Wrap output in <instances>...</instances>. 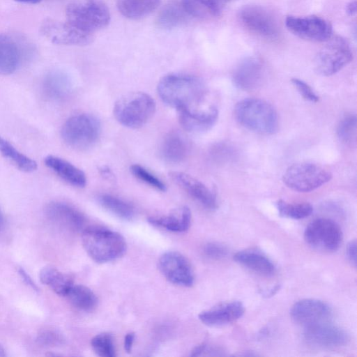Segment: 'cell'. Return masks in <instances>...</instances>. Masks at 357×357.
I'll return each mask as SVG.
<instances>
[{"mask_svg":"<svg viewBox=\"0 0 357 357\" xmlns=\"http://www.w3.org/2000/svg\"><path fill=\"white\" fill-rule=\"evenodd\" d=\"M6 351L0 343V356H6Z\"/></svg>","mask_w":357,"mask_h":357,"instance_id":"cell-47","label":"cell"},{"mask_svg":"<svg viewBox=\"0 0 357 357\" xmlns=\"http://www.w3.org/2000/svg\"><path fill=\"white\" fill-rule=\"evenodd\" d=\"M41 34L54 44L66 45H84L90 43L91 33L82 31L68 22L45 19L41 24Z\"/></svg>","mask_w":357,"mask_h":357,"instance_id":"cell-10","label":"cell"},{"mask_svg":"<svg viewBox=\"0 0 357 357\" xmlns=\"http://www.w3.org/2000/svg\"><path fill=\"white\" fill-rule=\"evenodd\" d=\"M191 211L187 206L175 209L166 215L152 216L148 218L150 224L174 232L186 231L191 224Z\"/></svg>","mask_w":357,"mask_h":357,"instance_id":"cell-21","label":"cell"},{"mask_svg":"<svg viewBox=\"0 0 357 357\" xmlns=\"http://www.w3.org/2000/svg\"><path fill=\"white\" fill-rule=\"evenodd\" d=\"M328 41L319 52L314 61L316 70L324 76L337 73L353 58L351 47L347 40L335 37L331 38Z\"/></svg>","mask_w":357,"mask_h":357,"instance_id":"cell-8","label":"cell"},{"mask_svg":"<svg viewBox=\"0 0 357 357\" xmlns=\"http://www.w3.org/2000/svg\"><path fill=\"white\" fill-rule=\"evenodd\" d=\"M45 213L52 222L68 231L82 232L85 229L84 215L66 203L52 202L46 206Z\"/></svg>","mask_w":357,"mask_h":357,"instance_id":"cell-16","label":"cell"},{"mask_svg":"<svg viewBox=\"0 0 357 357\" xmlns=\"http://www.w3.org/2000/svg\"><path fill=\"white\" fill-rule=\"evenodd\" d=\"M190 19L181 1H174L165 5L157 17L158 25L162 29H173Z\"/></svg>","mask_w":357,"mask_h":357,"instance_id":"cell-27","label":"cell"},{"mask_svg":"<svg viewBox=\"0 0 357 357\" xmlns=\"http://www.w3.org/2000/svg\"><path fill=\"white\" fill-rule=\"evenodd\" d=\"M331 178V173L320 165L299 162L293 164L285 170L282 181L293 190L307 192L319 188Z\"/></svg>","mask_w":357,"mask_h":357,"instance_id":"cell-7","label":"cell"},{"mask_svg":"<svg viewBox=\"0 0 357 357\" xmlns=\"http://www.w3.org/2000/svg\"><path fill=\"white\" fill-rule=\"evenodd\" d=\"M66 15L68 22L91 33L110 21L109 10L102 0H73L67 6Z\"/></svg>","mask_w":357,"mask_h":357,"instance_id":"cell-5","label":"cell"},{"mask_svg":"<svg viewBox=\"0 0 357 357\" xmlns=\"http://www.w3.org/2000/svg\"><path fill=\"white\" fill-rule=\"evenodd\" d=\"M291 82L305 100L313 102H316L319 100V97L312 88L303 80L294 78L291 79Z\"/></svg>","mask_w":357,"mask_h":357,"instance_id":"cell-39","label":"cell"},{"mask_svg":"<svg viewBox=\"0 0 357 357\" xmlns=\"http://www.w3.org/2000/svg\"><path fill=\"white\" fill-rule=\"evenodd\" d=\"M158 268L172 283L190 287L194 283V273L189 261L182 254L169 251L162 254L158 260Z\"/></svg>","mask_w":357,"mask_h":357,"instance_id":"cell-13","label":"cell"},{"mask_svg":"<svg viewBox=\"0 0 357 357\" xmlns=\"http://www.w3.org/2000/svg\"><path fill=\"white\" fill-rule=\"evenodd\" d=\"M130 171L136 178L152 188L160 191L166 190L165 184L143 167L139 165H133L130 167Z\"/></svg>","mask_w":357,"mask_h":357,"instance_id":"cell-36","label":"cell"},{"mask_svg":"<svg viewBox=\"0 0 357 357\" xmlns=\"http://www.w3.org/2000/svg\"><path fill=\"white\" fill-rule=\"evenodd\" d=\"M245 312L242 303H224L202 312L199 320L206 326L217 327L232 323L241 318Z\"/></svg>","mask_w":357,"mask_h":357,"instance_id":"cell-18","label":"cell"},{"mask_svg":"<svg viewBox=\"0 0 357 357\" xmlns=\"http://www.w3.org/2000/svg\"><path fill=\"white\" fill-rule=\"evenodd\" d=\"M357 119L354 114L344 116L340 121L337 134L340 140L344 143L351 144L356 141Z\"/></svg>","mask_w":357,"mask_h":357,"instance_id":"cell-35","label":"cell"},{"mask_svg":"<svg viewBox=\"0 0 357 357\" xmlns=\"http://www.w3.org/2000/svg\"><path fill=\"white\" fill-rule=\"evenodd\" d=\"M161 100L178 112L201 118H214L218 109L214 98L204 82L188 75L169 74L158 82Z\"/></svg>","mask_w":357,"mask_h":357,"instance_id":"cell-1","label":"cell"},{"mask_svg":"<svg viewBox=\"0 0 357 357\" xmlns=\"http://www.w3.org/2000/svg\"><path fill=\"white\" fill-rule=\"evenodd\" d=\"M347 10L349 15H354L356 12V2L355 1L350 2L347 6Z\"/></svg>","mask_w":357,"mask_h":357,"instance_id":"cell-44","label":"cell"},{"mask_svg":"<svg viewBox=\"0 0 357 357\" xmlns=\"http://www.w3.org/2000/svg\"><path fill=\"white\" fill-rule=\"evenodd\" d=\"M243 26L251 32L266 38H274L279 33V27L275 17L259 6H245L238 14Z\"/></svg>","mask_w":357,"mask_h":357,"instance_id":"cell-12","label":"cell"},{"mask_svg":"<svg viewBox=\"0 0 357 357\" xmlns=\"http://www.w3.org/2000/svg\"><path fill=\"white\" fill-rule=\"evenodd\" d=\"M343 238L339 225L328 218H318L312 221L304 231L305 242L314 248L335 251L337 250Z\"/></svg>","mask_w":357,"mask_h":357,"instance_id":"cell-9","label":"cell"},{"mask_svg":"<svg viewBox=\"0 0 357 357\" xmlns=\"http://www.w3.org/2000/svg\"><path fill=\"white\" fill-rule=\"evenodd\" d=\"M70 89L71 82L69 77L61 71H52L48 73L43 84L45 96L54 100L66 97Z\"/></svg>","mask_w":357,"mask_h":357,"instance_id":"cell-25","label":"cell"},{"mask_svg":"<svg viewBox=\"0 0 357 357\" xmlns=\"http://www.w3.org/2000/svg\"><path fill=\"white\" fill-rule=\"evenodd\" d=\"M14 1L20 2V3L36 4V3L40 2L42 0H14Z\"/></svg>","mask_w":357,"mask_h":357,"instance_id":"cell-45","label":"cell"},{"mask_svg":"<svg viewBox=\"0 0 357 357\" xmlns=\"http://www.w3.org/2000/svg\"><path fill=\"white\" fill-rule=\"evenodd\" d=\"M83 246L97 263H106L121 257L126 250L125 238L119 233L100 227H89L82 231Z\"/></svg>","mask_w":357,"mask_h":357,"instance_id":"cell-2","label":"cell"},{"mask_svg":"<svg viewBox=\"0 0 357 357\" xmlns=\"http://www.w3.org/2000/svg\"><path fill=\"white\" fill-rule=\"evenodd\" d=\"M235 117L245 128L261 134L271 135L278 128V114L268 102L259 98H247L238 102Z\"/></svg>","mask_w":357,"mask_h":357,"instance_id":"cell-3","label":"cell"},{"mask_svg":"<svg viewBox=\"0 0 357 357\" xmlns=\"http://www.w3.org/2000/svg\"><path fill=\"white\" fill-rule=\"evenodd\" d=\"M169 176L175 183L182 188L204 207L211 210L217 208L215 195L199 180L179 172H170Z\"/></svg>","mask_w":357,"mask_h":357,"instance_id":"cell-17","label":"cell"},{"mask_svg":"<svg viewBox=\"0 0 357 357\" xmlns=\"http://www.w3.org/2000/svg\"><path fill=\"white\" fill-rule=\"evenodd\" d=\"M44 162L49 169L71 185L79 188L86 185L85 174L68 161L50 155L45 158Z\"/></svg>","mask_w":357,"mask_h":357,"instance_id":"cell-20","label":"cell"},{"mask_svg":"<svg viewBox=\"0 0 357 357\" xmlns=\"http://www.w3.org/2000/svg\"><path fill=\"white\" fill-rule=\"evenodd\" d=\"M91 344L94 352L101 357H114L116 356L112 336L106 333H100L91 341Z\"/></svg>","mask_w":357,"mask_h":357,"instance_id":"cell-34","label":"cell"},{"mask_svg":"<svg viewBox=\"0 0 357 357\" xmlns=\"http://www.w3.org/2000/svg\"><path fill=\"white\" fill-rule=\"evenodd\" d=\"M263 75V65L257 57H249L243 61L233 74L235 86L242 90L255 89L261 82Z\"/></svg>","mask_w":357,"mask_h":357,"instance_id":"cell-19","label":"cell"},{"mask_svg":"<svg viewBox=\"0 0 357 357\" xmlns=\"http://www.w3.org/2000/svg\"><path fill=\"white\" fill-rule=\"evenodd\" d=\"M66 296L74 307L85 312L93 310L98 303L97 297L92 290L81 284H73Z\"/></svg>","mask_w":357,"mask_h":357,"instance_id":"cell-30","label":"cell"},{"mask_svg":"<svg viewBox=\"0 0 357 357\" xmlns=\"http://www.w3.org/2000/svg\"><path fill=\"white\" fill-rule=\"evenodd\" d=\"M347 257L349 262L354 266L356 265V242L351 241L347 247Z\"/></svg>","mask_w":357,"mask_h":357,"instance_id":"cell-40","label":"cell"},{"mask_svg":"<svg viewBox=\"0 0 357 357\" xmlns=\"http://www.w3.org/2000/svg\"><path fill=\"white\" fill-rule=\"evenodd\" d=\"M18 273L22 278V279L24 280V282L31 287L33 289L38 291V288L36 286V284L34 283V282L32 280L31 278L29 276V275L22 268H20L18 269Z\"/></svg>","mask_w":357,"mask_h":357,"instance_id":"cell-42","label":"cell"},{"mask_svg":"<svg viewBox=\"0 0 357 357\" xmlns=\"http://www.w3.org/2000/svg\"><path fill=\"white\" fill-rule=\"evenodd\" d=\"M21 54L15 40L0 33V75L13 73L20 64Z\"/></svg>","mask_w":357,"mask_h":357,"instance_id":"cell-24","label":"cell"},{"mask_svg":"<svg viewBox=\"0 0 357 357\" xmlns=\"http://www.w3.org/2000/svg\"><path fill=\"white\" fill-rule=\"evenodd\" d=\"M189 144L185 137L178 131L168 133L160 146V155L167 162L178 163L188 154Z\"/></svg>","mask_w":357,"mask_h":357,"instance_id":"cell-22","label":"cell"},{"mask_svg":"<svg viewBox=\"0 0 357 357\" xmlns=\"http://www.w3.org/2000/svg\"><path fill=\"white\" fill-rule=\"evenodd\" d=\"M215 13L219 15L221 10L231 0H206Z\"/></svg>","mask_w":357,"mask_h":357,"instance_id":"cell-41","label":"cell"},{"mask_svg":"<svg viewBox=\"0 0 357 357\" xmlns=\"http://www.w3.org/2000/svg\"><path fill=\"white\" fill-rule=\"evenodd\" d=\"M5 225V220L3 213L0 211V232L3 229Z\"/></svg>","mask_w":357,"mask_h":357,"instance_id":"cell-46","label":"cell"},{"mask_svg":"<svg viewBox=\"0 0 357 357\" xmlns=\"http://www.w3.org/2000/svg\"><path fill=\"white\" fill-rule=\"evenodd\" d=\"M205 255L213 259H221L225 257L228 254L227 248L216 242L208 243L204 248Z\"/></svg>","mask_w":357,"mask_h":357,"instance_id":"cell-38","label":"cell"},{"mask_svg":"<svg viewBox=\"0 0 357 357\" xmlns=\"http://www.w3.org/2000/svg\"><path fill=\"white\" fill-rule=\"evenodd\" d=\"M155 111L154 100L147 93L133 92L119 98L114 106V115L123 126L138 128L145 125Z\"/></svg>","mask_w":357,"mask_h":357,"instance_id":"cell-4","label":"cell"},{"mask_svg":"<svg viewBox=\"0 0 357 357\" xmlns=\"http://www.w3.org/2000/svg\"><path fill=\"white\" fill-rule=\"evenodd\" d=\"M287 29L295 36L313 42H325L332 37V26L326 20L315 15L288 16Z\"/></svg>","mask_w":357,"mask_h":357,"instance_id":"cell-11","label":"cell"},{"mask_svg":"<svg viewBox=\"0 0 357 357\" xmlns=\"http://www.w3.org/2000/svg\"><path fill=\"white\" fill-rule=\"evenodd\" d=\"M160 3L161 0H117L116 6L124 17L137 20L153 13Z\"/></svg>","mask_w":357,"mask_h":357,"instance_id":"cell-26","label":"cell"},{"mask_svg":"<svg viewBox=\"0 0 357 357\" xmlns=\"http://www.w3.org/2000/svg\"><path fill=\"white\" fill-rule=\"evenodd\" d=\"M290 313L293 320L305 328L328 322L332 316L328 305L313 298L297 301L291 307Z\"/></svg>","mask_w":357,"mask_h":357,"instance_id":"cell-14","label":"cell"},{"mask_svg":"<svg viewBox=\"0 0 357 357\" xmlns=\"http://www.w3.org/2000/svg\"><path fill=\"white\" fill-rule=\"evenodd\" d=\"M190 18L206 19L218 16L206 0H181Z\"/></svg>","mask_w":357,"mask_h":357,"instance_id":"cell-33","label":"cell"},{"mask_svg":"<svg viewBox=\"0 0 357 357\" xmlns=\"http://www.w3.org/2000/svg\"><path fill=\"white\" fill-rule=\"evenodd\" d=\"M234 259L247 268L264 276L273 275L275 266L272 261L260 252L251 250L236 252Z\"/></svg>","mask_w":357,"mask_h":357,"instance_id":"cell-23","label":"cell"},{"mask_svg":"<svg viewBox=\"0 0 357 357\" xmlns=\"http://www.w3.org/2000/svg\"><path fill=\"white\" fill-rule=\"evenodd\" d=\"M304 339L309 344L324 349L344 346L348 341L346 332L328 322L305 328Z\"/></svg>","mask_w":357,"mask_h":357,"instance_id":"cell-15","label":"cell"},{"mask_svg":"<svg viewBox=\"0 0 357 357\" xmlns=\"http://www.w3.org/2000/svg\"><path fill=\"white\" fill-rule=\"evenodd\" d=\"M61 137L70 147L85 149L92 146L100 134V123L93 115L79 114L69 118L61 128Z\"/></svg>","mask_w":357,"mask_h":357,"instance_id":"cell-6","label":"cell"},{"mask_svg":"<svg viewBox=\"0 0 357 357\" xmlns=\"http://www.w3.org/2000/svg\"><path fill=\"white\" fill-rule=\"evenodd\" d=\"M135 335L134 333L130 332L126 335L124 337V349L127 353H130L132 351V345L135 341Z\"/></svg>","mask_w":357,"mask_h":357,"instance_id":"cell-43","label":"cell"},{"mask_svg":"<svg viewBox=\"0 0 357 357\" xmlns=\"http://www.w3.org/2000/svg\"><path fill=\"white\" fill-rule=\"evenodd\" d=\"M42 283L51 288L56 294L66 296L74 284L72 278L53 267H45L39 273Z\"/></svg>","mask_w":357,"mask_h":357,"instance_id":"cell-28","label":"cell"},{"mask_svg":"<svg viewBox=\"0 0 357 357\" xmlns=\"http://www.w3.org/2000/svg\"><path fill=\"white\" fill-rule=\"evenodd\" d=\"M0 153L22 172L29 173L37 169L35 160L20 152L12 144L1 136Z\"/></svg>","mask_w":357,"mask_h":357,"instance_id":"cell-29","label":"cell"},{"mask_svg":"<svg viewBox=\"0 0 357 357\" xmlns=\"http://www.w3.org/2000/svg\"><path fill=\"white\" fill-rule=\"evenodd\" d=\"M37 342L45 347H54L60 344L62 341L61 335L52 330H43L37 336Z\"/></svg>","mask_w":357,"mask_h":357,"instance_id":"cell-37","label":"cell"},{"mask_svg":"<svg viewBox=\"0 0 357 357\" xmlns=\"http://www.w3.org/2000/svg\"><path fill=\"white\" fill-rule=\"evenodd\" d=\"M275 205L281 217L294 220L305 218L313 211L312 206L307 202L289 203L280 199L277 201Z\"/></svg>","mask_w":357,"mask_h":357,"instance_id":"cell-32","label":"cell"},{"mask_svg":"<svg viewBox=\"0 0 357 357\" xmlns=\"http://www.w3.org/2000/svg\"><path fill=\"white\" fill-rule=\"evenodd\" d=\"M98 201L104 208L121 219L129 220L135 215L133 207L119 197L102 195L98 197Z\"/></svg>","mask_w":357,"mask_h":357,"instance_id":"cell-31","label":"cell"}]
</instances>
